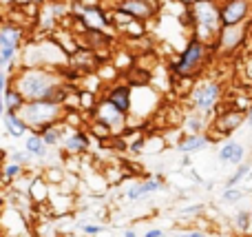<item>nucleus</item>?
<instances>
[{"instance_id":"obj_28","label":"nucleus","mask_w":252,"mask_h":237,"mask_svg":"<svg viewBox=\"0 0 252 237\" xmlns=\"http://www.w3.org/2000/svg\"><path fill=\"white\" fill-rule=\"evenodd\" d=\"M22 173H25V167H22V164H18V162H13V160L2 167V175L7 177V180H16V177H20Z\"/></svg>"},{"instance_id":"obj_9","label":"nucleus","mask_w":252,"mask_h":237,"mask_svg":"<svg viewBox=\"0 0 252 237\" xmlns=\"http://www.w3.org/2000/svg\"><path fill=\"white\" fill-rule=\"evenodd\" d=\"M246 122V111L241 109H228V111H221V113H215L210 118V135L213 140H217L219 135L221 137H228L232 131L241 127Z\"/></svg>"},{"instance_id":"obj_33","label":"nucleus","mask_w":252,"mask_h":237,"mask_svg":"<svg viewBox=\"0 0 252 237\" xmlns=\"http://www.w3.org/2000/svg\"><path fill=\"white\" fill-rule=\"evenodd\" d=\"M246 124H248V127H252V104L248 106V109H246Z\"/></svg>"},{"instance_id":"obj_21","label":"nucleus","mask_w":252,"mask_h":237,"mask_svg":"<svg viewBox=\"0 0 252 237\" xmlns=\"http://www.w3.org/2000/svg\"><path fill=\"white\" fill-rule=\"evenodd\" d=\"M230 226L235 233L250 235L252 233V208H239L230 215Z\"/></svg>"},{"instance_id":"obj_1","label":"nucleus","mask_w":252,"mask_h":237,"mask_svg":"<svg viewBox=\"0 0 252 237\" xmlns=\"http://www.w3.org/2000/svg\"><path fill=\"white\" fill-rule=\"evenodd\" d=\"M11 84L25 100H62L69 91L62 71L51 67H20L13 73Z\"/></svg>"},{"instance_id":"obj_4","label":"nucleus","mask_w":252,"mask_h":237,"mask_svg":"<svg viewBox=\"0 0 252 237\" xmlns=\"http://www.w3.org/2000/svg\"><path fill=\"white\" fill-rule=\"evenodd\" d=\"M192 13V35L215 44L219 31L223 29L221 22V7L217 0H199L190 7Z\"/></svg>"},{"instance_id":"obj_24","label":"nucleus","mask_w":252,"mask_h":237,"mask_svg":"<svg viewBox=\"0 0 252 237\" xmlns=\"http://www.w3.org/2000/svg\"><path fill=\"white\" fill-rule=\"evenodd\" d=\"M25 102H27V100L20 96V91H18V89L11 84V87L7 89V96H4V109H7V111H13V113H18V111L25 106Z\"/></svg>"},{"instance_id":"obj_26","label":"nucleus","mask_w":252,"mask_h":237,"mask_svg":"<svg viewBox=\"0 0 252 237\" xmlns=\"http://www.w3.org/2000/svg\"><path fill=\"white\" fill-rule=\"evenodd\" d=\"M97 96L93 91H80V109L82 111H93L97 106Z\"/></svg>"},{"instance_id":"obj_36","label":"nucleus","mask_w":252,"mask_h":237,"mask_svg":"<svg viewBox=\"0 0 252 237\" xmlns=\"http://www.w3.org/2000/svg\"><path fill=\"white\" fill-rule=\"evenodd\" d=\"M20 2H25V4H47L49 0H20Z\"/></svg>"},{"instance_id":"obj_29","label":"nucleus","mask_w":252,"mask_h":237,"mask_svg":"<svg viewBox=\"0 0 252 237\" xmlns=\"http://www.w3.org/2000/svg\"><path fill=\"white\" fill-rule=\"evenodd\" d=\"M11 160H13V162H18V164H22V167H29V164L33 162V158H31V153H29L27 149L13 151V153H11Z\"/></svg>"},{"instance_id":"obj_32","label":"nucleus","mask_w":252,"mask_h":237,"mask_svg":"<svg viewBox=\"0 0 252 237\" xmlns=\"http://www.w3.org/2000/svg\"><path fill=\"white\" fill-rule=\"evenodd\" d=\"M166 233L161 229H146L144 231V237H164Z\"/></svg>"},{"instance_id":"obj_13","label":"nucleus","mask_w":252,"mask_h":237,"mask_svg":"<svg viewBox=\"0 0 252 237\" xmlns=\"http://www.w3.org/2000/svg\"><path fill=\"white\" fill-rule=\"evenodd\" d=\"M246 158H248L246 144L232 140V137H226L217 149V160L223 164V167H239V164L246 162Z\"/></svg>"},{"instance_id":"obj_5","label":"nucleus","mask_w":252,"mask_h":237,"mask_svg":"<svg viewBox=\"0 0 252 237\" xmlns=\"http://www.w3.org/2000/svg\"><path fill=\"white\" fill-rule=\"evenodd\" d=\"M190 96V106L199 113L213 118L215 111L219 109L223 98V87L219 80H204V82H195L192 89L188 91Z\"/></svg>"},{"instance_id":"obj_39","label":"nucleus","mask_w":252,"mask_h":237,"mask_svg":"<svg viewBox=\"0 0 252 237\" xmlns=\"http://www.w3.org/2000/svg\"><path fill=\"white\" fill-rule=\"evenodd\" d=\"M0 25H2V20H0Z\"/></svg>"},{"instance_id":"obj_7","label":"nucleus","mask_w":252,"mask_h":237,"mask_svg":"<svg viewBox=\"0 0 252 237\" xmlns=\"http://www.w3.org/2000/svg\"><path fill=\"white\" fill-rule=\"evenodd\" d=\"M75 20H78L80 29H89V31H104L109 34L113 29L111 25V13H106V9L102 4L95 7H82L75 2Z\"/></svg>"},{"instance_id":"obj_15","label":"nucleus","mask_w":252,"mask_h":237,"mask_svg":"<svg viewBox=\"0 0 252 237\" xmlns=\"http://www.w3.org/2000/svg\"><path fill=\"white\" fill-rule=\"evenodd\" d=\"M91 140H93L91 133H87L80 127H71L69 133H66V137H64V142H62V151H64L66 155L78 158V155H84L89 151Z\"/></svg>"},{"instance_id":"obj_27","label":"nucleus","mask_w":252,"mask_h":237,"mask_svg":"<svg viewBox=\"0 0 252 237\" xmlns=\"http://www.w3.org/2000/svg\"><path fill=\"white\" fill-rule=\"evenodd\" d=\"M91 135L97 137V140H109V137L113 135V131H111L106 124H102V122H97V120H93V122H91Z\"/></svg>"},{"instance_id":"obj_30","label":"nucleus","mask_w":252,"mask_h":237,"mask_svg":"<svg viewBox=\"0 0 252 237\" xmlns=\"http://www.w3.org/2000/svg\"><path fill=\"white\" fill-rule=\"evenodd\" d=\"M201 211H204V204H190V206L179 208V215H197Z\"/></svg>"},{"instance_id":"obj_17","label":"nucleus","mask_w":252,"mask_h":237,"mask_svg":"<svg viewBox=\"0 0 252 237\" xmlns=\"http://www.w3.org/2000/svg\"><path fill=\"white\" fill-rule=\"evenodd\" d=\"M100 65H102V60H97V51H93V49H89V47L75 49L69 56V67L73 71H80V73H91V71H95Z\"/></svg>"},{"instance_id":"obj_22","label":"nucleus","mask_w":252,"mask_h":237,"mask_svg":"<svg viewBox=\"0 0 252 237\" xmlns=\"http://www.w3.org/2000/svg\"><path fill=\"white\" fill-rule=\"evenodd\" d=\"M210 127V120L208 115L199 113V111L192 109L190 113L186 115V120H184V131L186 133H206Z\"/></svg>"},{"instance_id":"obj_37","label":"nucleus","mask_w":252,"mask_h":237,"mask_svg":"<svg viewBox=\"0 0 252 237\" xmlns=\"http://www.w3.org/2000/svg\"><path fill=\"white\" fill-rule=\"evenodd\" d=\"M190 162H192V155H182V164H184V167H190Z\"/></svg>"},{"instance_id":"obj_16","label":"nucleus","mask_w":252,"mask_h":237,"mask_svg":"<svg viewBox=\"0 0 252 237\" xmlns=\"http://www.w3.org/2000/svg\"><path fill=\"white\" fill-rule=\"evenodd\" d=\"M213 142L215 140L210 133H186V135H182L177 140L175 149H177L179 155H197L208 149Z\"/></svg>"},{"instance_id":"obj_35","label":"nucleus","mask_w":252,"mask_h":237,"mask_svg":"<svg viewBox=\"0 0 252 237\" xmlns=\"http://www.w3.org/2000/svg\"><path fill=\"white\" fill-rule=\"evenodd\" d=\"M122 237H137V231H135V229H124Z\"/></svg>"},{"instance_id":"obj_19","label":"nucleus","mask_w":252,"mask_h":237,"mask_svg":"<svg viewBox=\"0 0 252 237\" xmlns=\"http://www.w3.org/2000/svg\"><path fill=\"white\" fill-rule=\"evenodd\" d=\"M25 149L29 151L31 158L38 160V162H44V160H49V155H51V146H49L47 142L42 140V135L35 131L25 137Z\"/></svg>"},{"instance_id":"obj_2","label":"nucleus","mask_w":252,"mask_h":237,"mask_svg":"<svg viewBox=\"0 0 252 237\" xmlns=\"http://www.w3.org/2000/svg\"><path fill=\"white\" fill-rule=\"evenodd\" d=\"M213 51H217L215 44L206 42V40L197 38V35H190L186 47L170 60V75L175 80H188V82L195 80L208 67Z\"/></svg>"},{"instance_id":"obj_18","label":"nucleus","mask_w":252,"mask_h":237,"mask_svg":"<svg viewBox=\"0 0 252 237\" xmlns=\"http://www.w3.org/2000/svg\"><path fill=\"white\" fill-rule=\"evenodd\" d=\"M104 98L109 102H113L118 109H122L124 113L130 115V109H133V87L130 84H126V82L111 84L104 91Z\"/></svg>"},{"instance_id":"obj_6","label":"nucleus","mask_w":252,"mask_h":237,"mask_svg":"<svg viewBox=\"0 0 252 237\" xmlns=\"http://www.w3.org/2000/svg\"><path fill=\"white\" fill-rule=\"evenodd\" d=\"M25 42V31L16 22H2L0 25V71L11 73L16 69V60L20 47Z\"/></svg>"},{"instance_id":"obj_12","label":"nucleus","mask_w":252,"mask_h":237,"mask_svg":"<svg viewBox=\"0 0 252 237\" xmlns=\"http://www.w3.org/2000/svg\"><path fill=\"white\" fill-rule=\"evenodd\" d=\"M248 35V27L246 25H232V27H223L219 31L217 40H215V49L221 53H232L246 42Z\"/></svg>"},{"instance_id":"obj_25","label":"nucleus","mask_w":252,"mask_h":237,"mask_svg":"<svg viewBox=\"0 0 252 237\" xmlns=\"http://www.w3.org/2000/svg\"><path fill=\"white\" fill-rule=\"evenodd\" d=\"M75 226H78V229L82 231L84 235H89V237H97V235H102V233L109 231L104 224H89V222H82V220H80Z\"/></svg>"},{"instance_id":"obj_11","label":"nucleus","mask_w":252,"mask_h":237,"mask_svg":"<svg viewBox=\"0 0 252 237\" xmlns=\"http://www.w3.org/2000/svg\"><path fill=\"white\" fill-rule=\"evenodd\" d=\"M115 7L126 11L128 16H133L135 20H139V22H151V20H155L157 13H159L157 0H118Z\"/></svg>"},{"instance_id":"obj_31","label":"nucleus","mask_w":252,"mask_h":237,"mask_svg":"<svg viewBox=\"0 0 252 237\" xmlns=\"http://www.w3.org/2000/svg\"><path fill=\"white\" fill-rule=\"evenodd\" d=\"M177 237H208V235L201 233V231H197V229H190V231H182V233H177Z\"/></svg>"},{"instance_id":"obj_34","label":"nucleus","mask_w":252,"mask_h":237,"mask_svg":"<svg viewBox=\"0 0 252 237\" xmlns=\"http://www.w3.org/2000/svg\"><path fill=\"white\" fill-rule=\"evenodd\" d=\"M177 2H179V4H182V7L190 9V7H192V4H195V2H199V0H177Z\"/></svg>"},{"instance_id":"obj_20","label":"nucleus","mask_w":252,"mask_h":237,"mask_svg":"<svg viewBox=\"0 0 252 237\" xmlns=\"http://www.w3.org/2000/svg\"><path fill=\"white\" fill-rule=\"evenodd\" d=\"M2 127H4V131H7L11 137H16V140L27 137V133L31 131L29 124L20 118V113H13V111H7V113L2 115Z\"/></svg>"},{"instance_id":"obj_8","label":"nucleus","mask_w":252,"mask_h":237,"mask_svg":"<svg viewBox=\"0 0 252 237\" xmlns=\"http://www.w3.org/2000/svg\"><path fill=\"white\" fill-rule=\"evenodd\" d=\"M91 118L97 120V122H102V124H106V127L113 131V135L124 133L126 127H128V113H124L122 109H118V106H115L113 102H109L106 98H102V100L97 102V106L91 111Z\"/></svg>"},{"instance_id":"obj_3","label":"nucleus","mask_w":252,"mask_h":237,"mask_svg":"<svg viewBox=\"0 0 252 237\" xmlns=\"http://www.w3.org/2000/svg\"><path fill=\"white\" fill-rule=\"evenodd\" d=\"M18 113L29 124L31 131L40 133L51 124L62 122L66 115V106L62 100H27Z\"/></svg>"},{"instance_id":"obj_10","label":"nucleus","mask_w":252,"mask_h":237,"mask_svg":"<svg viewBox=\"0 0 252 237\" xmlns=\"http://www.w3.org/2000/svg\"><path fill=\"white\" fill-rule=\"evenodd\" d=\"M221 22L223 27L244 25L252 16V0H221Z\"/></svg>"},{"instance_id":"obj_23","label":"nucleus","mask_w":252,"mask_h":237,"mask_svg":"<svg viewBox=\"0 0 252 237\" xmlns=\"http://www.w3.org/2000/svg\"><path fill=\"white\" fill-rule=\"evenodd\" d=\"M223 204H230V206H239L246 198H248V191L241 189V186H223L221 193H219Z\"/></svg>"},{"instance_id":"obj_38","label":"nucleus","mask_w":252,"mask_h":237,"mask_svg":"<svg viewBox=\"0 0 252 237\" xmlns=\"http://www.w3.org/2000/svg\"><path fill=\"white\" fill-rule=\"evenodd\" d=\"M69 237H75V235H69Z\"/></svg>"},{"instance_id":"obj_14","label":"nucleus","mask_w":252,"mask_h":237,"mask_svg":"<svg viewBox=\"0 0 252 237\" xmlns=\"http://www.w3.org/2000/svg\"><path fill=\"white\" fill-rule=\"evenodd\" d=\"M164 189V182L159 177H144L139 182H133V184L126 186L124 191V200L126 202H139L144 198H151V195L159 193Z\"/></svg>"}]
</instances>
